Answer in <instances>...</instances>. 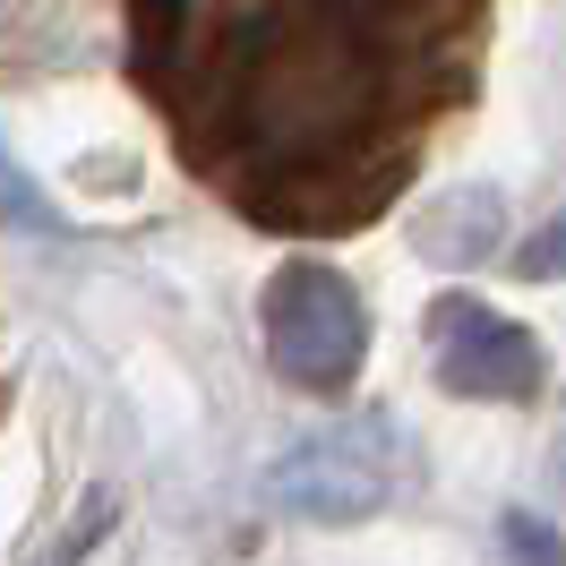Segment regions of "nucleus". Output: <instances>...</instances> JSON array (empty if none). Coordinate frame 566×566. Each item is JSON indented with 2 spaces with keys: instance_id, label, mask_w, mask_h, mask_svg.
Wrapping results in <instances>:
<instances>
[{
  "instance_id": "1",
  "label": "nucleus",
  "mask_w": 566,
  "mask_h": 566,
  "mask_svg": "<svg viewBox=\"0 0 566 566\" xmlns=\"http://www.w3.org/2000/svg\"><path fill=\"white\" fill-rule=\"evenodd\" d=\"M258 326H266V360L310 395H344L369 360V310H360L353 275L326 258L275 266L258 292Z\"/></svg>"
},
{
  "instance_id": "2",
  "label": "nucleus",
  "mask_w": 566,
  "mask_h": 566,
  "mask_svg": "<svg viewBox=\"0 0 566 566\" xmlns=\"http://www.w3.org/2000/svg\"><path fill=\"white\" fill-rule=\"evenodd\" d=\"M403 481V429L395 412H360V421H335L318 438H301L292 455L275 463V506L283 515H310V524H369L378 506Z\"/></svg>"
},
{
  "instance_id": "3",
  "label": "nucleus",
  "mask_w": 566,
  "mask_h": 566,
  "mask_svg": "<svg viewBox=\"0 0 566 566\" xmlns=\"http://www.w3.org/2000/svg\"><path fill=\"white\" fill-rule=\"evenodd\" d=\"M429 360H438V387L472 395V403H532L541 378H549V360L524 326L463 301V292H447L429 310Z\"/></svg>"
},
{
  "instance_id": "4",
  "label": "nucleus",
  "mask_w": 566,
  "mask_h": 566,
  "mask_svg": "<svg viewBox=\"0 0 566 566\" xmlns=\"http://www.w3.org/2000/svg\"><path fill=\"white\" fill-rule=\"evenodd\" d=\"M506 241V198L497 189H447V198H429L421 214H412V249L421 258H438V266H481L490 249Z\"/></svg>"
},
{
  "instance_id": "5",
  "label": "nucleus",
  "mask_w": 566,
  "mask_h": 566,
  "mask_svg": "<svg viewBox=\"0 0 566 566\" xmlns=\"http://www.w3.org/2000/svg\"><path fill=\"white\" fill-rule=\"evenodd\" d=\"M0 223H9V232H61V207L35 189V172H27L9 146H0Z\"/></svg>"
},
{
  "instance_id": "6",
  "label": "nucleus",
  "mask_w": 566,
  "mask_h": 566,
  "mask_svg": "<svg viewBox=\"0 0 566 566\" xmlns=\"http://www.w3.org/2000/svg\"><path fill=\"white\" fill-rule=\"evenodd\" d=\"M515 275H532V283H549V275H558V232H549V223H541V232L524 241V266H515Z\"/></svg>"
}]
</instances>
